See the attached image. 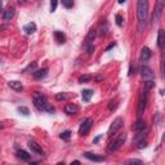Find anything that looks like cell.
<instances>
[{"instance_id":"obj_25","label":"cell","mask_w":165,"mask_h":165,"mask_svg":"<svg viewBox=\"0 0 165 165\" xmlns=\"http://www.w3.org/2000/svg\"><path fill=\"white\" fill-rule=\"evenodd\" d=\"M54 38H56V40H57V43H59V44H63V43L66 41V36H64L61 31H56Z\"/></svg>"},{"instance_id":"obj_34","label":"cell","mask_w":165,"mask_h":165,"mask_svg":"<svg viewBox=\"0 0 165 165\" xmlns=\"http://www.w3.org/2000/svg\"><path fill=\"white\" fill-rule=\"evenodd\" d=\"M128 164H142V161L141 160H137V159H130L128 161Z\"/></svg>"},{"instance_id":"obj_7","label":"cell","mask_w":165,"mask_h":165,"mask_svg":"<svg viewBox=\"0 0 165 165\" xmlns=\"http://www.w3.org/2000/svg\"><path fill=\"white\" fill-rule=\"evenodd\" d=\"M140 72H141V75H142V77H145L146 80H152L154 79V72H152V70L148 67V66H141L140 67Z\"/></svg>"},{"instance_id":"obj_3","label":"cell","mask_w":165,"mask_h":165,"mask_svg":"<svg viewBox=\"0 0 165 165\" xmlns=\"http://www.w3.org/2000/svg\"><path fill=\"white\" fill-rule=\"evenodd\" d=\"M164 5H165V0H156L155 3V12H154V22H159L160 18L163 16V10H164Z\"/></svg>"},{"instance_id":"obj_29","label":"cell","mask_w":165,"mask_h":165,"mask_svg":"<svg viewBox=\"0 0 165 165\" xmlns=\"http://www.w3.org/2000/svg\"><path fill=\"white\" fill-rule=\"evenodd\" d=\"M66 98H67L66 93H57L56 94V99H57V101H64Z\"/></svg>"},{"instance_id":"obj_16","label":"cell","mask_w":165,"mask_h":165,"mask_svg":"<svg viewBox=\"0 0 165 165\" xmlns=\"http://www.w3.org/2000/svg\"><path fill=\"white\" fill-rule=\"evenodd\" d=\"M141 58H142L143 62H147V61H148V59L151 58V50H150L147 46L142 48V52H141Z\"/></svg>"},{"instance_id":"obj_17","label":"cell","mask_w":165,"mask_h":165,"mask_svg":"<svg viewBox=\"0 0 165 165\" xmlns=\"http://www.w3.org/2000/svg\"><path fill=\"white\" fill-rule=\"evenodd\" d=\"M14 17V9L13 8H9V9H7L5 12H4V16H3V18L5 22H9V21Z\"/></svg>"},{"instance_id":"obj_27","label":"cell","mask_w":165,"mask_h":165,"mask_svg":"<svg viewBox=\"0 0 165 165\" xmlns=\"http://www.w3.org/2000/svg\"><path fill=\"white\" fill-rule=\"evenodd\" d=\"M62 4L64 8H67V9H70V8L74 7V0H62Z\"/></svg>"},{"instance_id":"obj_13","label":"cell","mask_w":165,"mask_h":165,"mask_svg":"<svg viewBox=\"0 0 165 165\" xmlns=\"http://www.w3.org/2000/svg\"><path fill=\"white\" fill-rule=\"evenodd\" d=\"M23 31L27 34V35H31V34H34L36 31V25L34 23V22H30L27 25H25L23 26Z\"/></svg>"},{"instance_id":"obj_21","label":"cell","mask_w":165,"mask_h":165,"mask_svg":"<svg viewBox=\"0 0 165 165\" xmlns=\"http://www.w3.org/2000/svg\"><path fill=\"white\" fill-rule=\"evenodd\" d=\"M152 88H154V81H152V80H147V81L145 82V86H143V94L147 95Z\"/></svg>"},{"instance_id":"obj_35","label":"cell","mask_w":165,"mask_h":165,"mask_svg":"<svg viewBox=\"0 0 165 165\" xmlns=\"http://www.w3.org/2000/svg\"><path fill=\"white\" fill-rule=\"evenodd\" d=\"M94 49H95V48H94L93 45H89V46H88V54L92 56V54L94 53Z\"/></svg>"},{"instance_id":"obj_23","label":"cell","mask_w":165,"mask_h":165,"mask_svg":"<svg viewBox=\"0 0 165 165\" xmlns=\"http://www.w3.org/2000/svg\"><path fill=\"white\" fill-rule=\"evenodd\" d=\"M36 67H38V62H32V63H30L26 68H23L22 72H23V74H27V72H35V71H36Z\"/></svg>"},{"instance_id":"obj_14","label":"cell","mask_w":165,"mask_h":165,"mask_svg":"<svg viewBox=\"0 0 165 165\" xmlns=\"http://www.w3.org/2000/svg\"><path fill=\"white\" fill-rule=\"evenodd\" d=\"M146 134H147V129H141V130H138V133L136 134V137H134V142L136 143H140L141 141L145 140V137H146Z\"/></svg>"},{"instance_id":"obj_15","label":"cell","mask_w":165,"mask_h":165,"mask_svg":"<svg viewBox=\"0 0 165 165\" xmlns=\"http://www.w3.org/2000/svg\"><path fill=\"white\" fill-rule=\"evenodd\" d=\"M46 74H48V68L44 67V68H41V70H36L34 72V77H35L36 80H40V79H44L46 76Z\"/></svg>"},{"instance_id":"obj_8","label":"cell","mask_w":165,"mask_h":165,"mask_svg":"<svg viewBox=\"0 0 165 165\" xmlns=\"http://www.w3.org/2000/svg\"><path fill=\"white\" fill-rule=\"evenodd\" d=\"M146 103H147V98H146V94H143L141 99H140V103H138V108H137V114L138 116H141L145 114V110H146Z\"/></svg>"},{"instance_id":"obj_38","label":"cell","mask_w":165,"mask_h":165,"mask_svg":"<svg viewBox=\"0 0 165 165\" xmlns=\"http://www.w3.org/2000/svg\"><path fill=\"white\" fill-rule=\"evenodd\" d=\"M3 128H4V124L2 123V121H0V129H3Z\"/></svg>"},{"instance_id":"obj_37","label":"cell","mask_w":165,"mask_h":165,"mask_svg":"<svg viewBox=\"0 0 165 165\" xmlns=\"http://www.w3.org/2000/svg\"><path fill=\"white\" fill-rule=\"evenodd\" d=\"M127 0H119V4H123V3H125Z\"/></svg>"},{"instance_id":"obj_6","label":"cell","mask_w":165,"mask_h":165,"mask_svg":"<svg viewBox=\"0 0 165 165\" xmlns=\"http://www.w3.org/2000/svg\"><path fill=\"white\" fill-rule=\"evenodd\" d=\"M92 124H93V120L90 119V118L82 120L81 121V125H80V129H79V134H81V136H85V134L90 130V128H92Z\"/></svg>"},{"instance_id":"obj_1","label":"cell","mask_w":165,"mask_h":165,"mask_svg":"<svg viewBox=\"0 0 165 165\" xmlns=\"http://www.w3.org/2000/svg\"><path fill=\"white\" fill-rule=\"evenodd\" d=\"M137 18L140 22V30H143L148 18V0H138L137 2Z\"/></svg>"},{"instance_id":"obj_12","label":"cell","mask_w":165,"mask_h":165,"mask_svg":"<svg viewBox=\"0 0 165 165\" xmlns=\"http://www.w3.org/2000/svg\"><path fill=\"white\" fill-rule=\"evenodd\" d=\"M92 97H93V90H92V89H84V90L81 92V99H82V102H89Z\"/></svg>"},{"instance_id":"obj_11","label":"cell","mask_w":165,"mask_h":165,"mask_svg":"<svg viewBox=\"0 0 165 165\" xmlns=\"http://www.w3.org/2000/svg\"><path fill=\"white\" fill-rule=\"evenodd\" d=\"M84 156H85V159L90 160V161H95V163H99V161H103V160H105L103 156L95 155V154H92V152H85Z\"/></svg>"},{"instance_id":"obj_32","label":"cell","mask_w":165,"mask_h":165,"mask_svg":"<svg viewBox=\"0 0 165 165\" xmlns=\"http://www.w3.org/2000/svg\"><path fill=\"white\" fill-rule=\"evenodd\" d=\"M57 4H58V0H50V10L52 12H56V9H57Z\"/></svg>"},{"instance_id":"obj_10","label":"cell","mask_w":165,"mask_h":165,"mask_svg":"<svg viewBox=\"0 0 165 165\" xmlns=\"http://www.w3.org/2000/svg\"><path fill=\"white\" fill-rule=\"evenodd\" d=\"M77 111H79V107L76 105H74V103H67V105L64 106V112H66L67 115H75V114H77Z\"/></svg>"},{"instance_id":"obj_24","label":"cell","mask_w":165,"mask_h":165,"mask_svg":"<svg viewBox=\"0 0 165 165\" xmlns=\"http://www.w3.org/2000/svg\"><path fill=\"white\" fill-rule=\"evenodd\" d=\"M17 156L21 159V160H25V161H27V160H30V158L31 156L28 155V152H26L25 150H20V151H17Z\"/></svg>"},{"instance_id":"obj_4","label":"cell","mask_w":165,"mask_h":165,"mask_svg":"<svg viewBox=\"0 0 165 165\" xmlns=\"http://www.w3.org/2000/svg\"><path fill=\"white\" fill-rule=\"evenodd\" d=\"M34 105H35V107L38 108V110L45 111L48 103H46V99L43 97L41 94H35V97H34Z\"/></svg>"},{"instance_id":"obj_30","label":"cell","mask_w":165,"mask_h":165,"mask_svg":"<svg viewBox=\"0 0 165 165\" xmlns=\"http://www.w3.org/2000/svg\"><path fill=\"white\" fill-rule=\"evenodd\" d=\"M89 80H92V76H90V75H82V76H80L79 82H86Z\"/></svg>"},{"instance_id":"obj_31","label":"cell","mask_w":165,"mask_h":165,"mask_svg":"<svg viewBox=\"0 0 165 165\" xmlns=\"http://www.w3.org/2000/svg\"><path fill=\"white\" fill-rule=\"evenodd\" d=\"M116 106H118V99H114V101H111V102H110V105H108V110H110V111L115 110Z\"/></svg>"},{"instance_id":"obj_26","label":"cell","mask_w":165,"mask_h":165,"mask_svg":"<svg viewBox=\"0 0 165 165\" xmlns=\"http://www.w3.org/2000/svg\"><path fill=\"white\" fill-rule=\"evenodd\" d=\"M18 112H20V114H22L23 116H28V115H30L28 108H27V107H25V106H21V107H18Z\"/></svg>"},{"instance_id":"obj_39","label":"cell","mask_w":165,"mask_h":165,"mask_svg":"<svg viewBox=\"0 0 165 165\" xmlns=\"http://www.w3.org/2000/svg\"><path fill=\"white\" fill-rule=\"evenodd\" d=\"M25 2H26V0H18V3H20V4H22V3H25Z\"/></svg>"},{"instance_id":"obj_36","label":"cell","mask_w":165,"mask_h":165,"mask_svg":"<svg viewBox=\"0 0 165 165\" xmlns=\"http://www.w3.org/2000/svg\"><path fill=\"white\" fill-rule=\"evenodd\" d=\"M45 111H48V112H54V107H52V106H49V105H46V108H45Z\"/></svg>"},{"instance_id":"obj_28","label":"cell","mask_w":165,"mask_h":165,"mask_svg":"<svg viewBox=\"0 0 165 165\" xmlns=\"http://www.w3.org/2000/svg\"><path fill=\"white\" fill-rule=\"evenodd\" d=\"M62 140H70V137H71V132L70 130H66V132H63V133H61V136H59Z\"/></svg>"},{"instance_id":"obj_22","label":"cell","mask_w":165,"mask_h":165,"mask_svg":"<svg viewBox=\"0 0 165 165\" xmlns=\"http://www.w3.org/2000/svg\"><path fill=\"white\" fill-rule=\"evenodd\" d=\"M94 38H95V30L90 28L88 31V35H86V38H85V43L86 44H90V43L94 40Z\"/></svg>"},{"instance_id":"obj_5","label":"cell","mask_w":165,"mask_h":165,"mask_svg":"<svg viewBox=\"0 0 165 165\" xmlns=\"http://www.w3.org/2000/svg\"><path fill=\"white\" fill-rule=\"evenodd\" d=\"M123 124H124V119H123V118H116V119L111 123L110 128H108V134L111 136L112 133L118 132V130H119L121 127H123Z\"/></svg>"},{"instance_id":"obj_19","label":"cell","mask_w":165,"mask_h":165,"mask_svg":"<svg viewBox=\"0 0 165 165\" xmlns=\"http://www.w3.org/2000/svg\"><path fill=\"white\" fill-rule=\"evenodd\" d=\"M164 41H165V36H164V30L160 28L159 30V35H158V46L161 49L164 46Z\"/></svg>"},{"instance_id":"obj_2","label":"cell","mask_w":165,"mask_h":165,"mask_svg":"<svg viewBox=\"0 0 165 165\" xmlns=\"http://www.w3.org/2000/svg\"><path fill=\"white\" fill-rule=\"evenodd\" d=\"M125 140H127V133H120L118 134L115 138H114V141H111L110 143V146H108V150L110 151H116V150H119L121 145H124V142Z\"/></svg>"},{"instance_id":"obj_9","label":"cell","mask_w":165,"mask_h":165,"mask_svg":"<svg viewBox=\"0 0 165 165\" xmlns=\"http://www.w3.org/2000/svg\"><path fill=\"white\" fill-rule=\"evenodd\" d=\"M27 146H28V148L31 150L32 152H35V154H38V155H43V148H41V146L39 145L38 142H35V141H28Z\"/></svg>"},{"instance_id":"obj_33","label":"cell","mask_w":165,"mask_h":165,"mask_svg":"<svg viewBox=\"0 0 165 165\" xmlns=\"http://www.w3.org/2000/svg\"><path fill=\"white\" fill-rule=\"evenodd\" d=\"M116 23H118V26H123V17H121L120 14H116Z\"/></svg>"},{"instance_id":"obj_20","label":"cell","mask_w":165,"mask_h":165,"mask_svg":"<svg viewBox=\"0 0 165 165\" xmlns=\"http://www.w3.org/2000/svg\"><path fill=\"white\" fill-rule=\"evenodd\" d=\"M143 128H146V121L140 118L137 123L133 125V129L136 130V132H138V130H141V129H143Z\"/></svg>"},{"instance_id":"obj_18","label":"cell","mask_w":165,"mask_h":165,"mask_svg":"<svg viewBox=\"0 0 165 165\" xmlns=\"http://www.w3.org/2000/svg\"><path fill=\"white\" fill-rule=\"evenodd\" d=\"M8 85H9L12 89H14V90H22V89H23V85L21 84L20 81H16V80L8 81Z\"/></svg>"}]
</instances>
